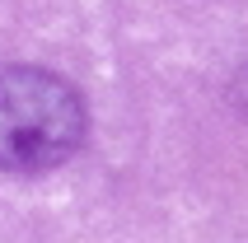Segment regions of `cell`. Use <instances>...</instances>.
Instances as JSON below:
<instances>
[{"mask_svg":"<svg viewBox=\"0 0 248 243\" xmlns=\"http://www.w3.org/2000/svg\"><path fill=\"white\" fill-rule=\"evenodd\" d=\"M89 108L80 89L42 66L0 70V168L19 178L52 173L84 145Z\"/></svg>","mask_w":248,"mask_h":243,"instance_id":"obj_1","label":"cell"}]
</instances>
